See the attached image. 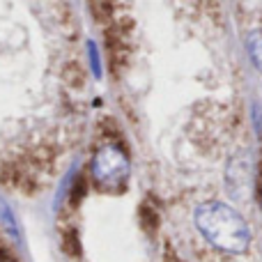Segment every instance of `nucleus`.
<instances>
[{
    "label": "nucleus",
    "instance_id": "nucleus-5",
    "mask_svg": "<svg viewBox=\"0 0 262 262\" xmlns=\"http://www.w3.org/2000/svg\"><path fill=\"white\" fill-rule=\"evenodd\" d=\"M140 221H143L145 230H154V228H159V214L157 209H152L147 203L140 207Z\"/></svg>",
    "mask_w": 262,
    "mask_h": 262
},
{
    "label": "nucleus",
    "instance_id": "nucleus-1",
    "mask_svg": "<svg viewBox=\"0 0 262 262\" xmlns=\"http://www.w3.org/2000/svg\"><path fill=\"white\" fill-rule=\"evenodd\" d=\"M195 226L212 246L226 253H244L251 244V230L237 209L223 203H205L195 212Z\"/></svg>",
    "mask_w": 262,
    "mask_h": 262
},
{
    "label": "nucleus",
    "instance_id": "nucleus-3",
    "mask_svg": "<svg viewBox=\"0 0 262 262\" xmlns=\"http://www.w3.org/2000/svg\"><path fill=\"white\" fill-rule=\"evenodd\" d=\"M246 49H249V55L253 60L255 69L262 74V28L260 30H253L246 39Z\"/></svg>",
    "mask_w": 262,
    "mask_h": 262
},
{
    "label": "nucleus",
    "instance_id": "nucleus-4",
    "mask_svg": "<svg viewBox=\"0 0 262 262\" xmlns=\"http://www.w3.org/2000/svg\"><path fill=\"white\" fill-rule=\"evenodd\" d=\"M0 223L5 226V230L9 232V235L14 237V239H18V226H16V219H14L12 209L7 207V205L0 200Z\"/></svg>",
    "mask_w": 262,
    "mask_h": 262
},
{
    "label": "nucleus",
    "instance_id": "nucleus-2",
    "mask_svg": "<svg viewBox=\"0 0 262 262\" xmlns=\"http://www.w3.org/2000/svg\"><path fill=\"white\" fill-rule=\"evenodd\" d=\"M92 177L104 191H124L129 182V159L115 145H104L92 157Z\"/></svg>",
    "mask_w": 262,
    "mask_h": 262
},
{
    "label": "nucleus",
    "instance_id": "nucleus-6",
    "mask_svg": "<svg viewBox=\"0 0 262 262\" xmlns=\"http://www.w3.org/2000/svg\"><path fill=\"white\" fill-rule=\"evenodd\" d=\"M88 49H90V58H92V72H95V76H101V67H99V58H97L95 44H90Z\"/></svg>",
    "mask_w": 262,
    "mask_h": 262
}]
</instances>
